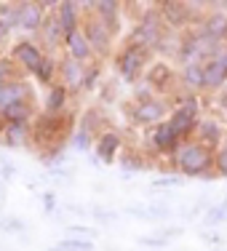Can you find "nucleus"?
<instances>
[{"label":"nucleus","instance_id":"a878e982","mask_svg":"<svg viewBox=\"0 0 227 251\" xmlns=\"http://www.w3.org/2000/svg\"><path fill=\"white\" fill-rule=\"evenodd\" d=\"M121 166H123L126 171H145V169H147L145 158H142V155H136V152H126V155H123Z\"/></svg>","mask_w":227,"mask_h":251},{"label":"nucleus","instance_id":"cd10ccee","mask_svg":"<svg viewBox=\"0 0 227 251\" xmlns=\"http://www.w3.org/2000/svg\"><path fill=\"white\" fill-rule=\"evenodd\" d=\"M136 243H139V246H150V249H166V246H169V241L160 238L158 232H155V235H139V238H136Z\"/></svg>","mask_w":227,"mask_h":251},{"label":"nucleus","instance_id":"7ed1b4c3","mask_svg":"<svg viewBox=\"0 0 227 251\" xmlns=\"http://www.w3.org/2000/svg\"><path fill=\"white\" fill-rule=\"evenodd\" d=\"M174 112L171 107V99L169 97H152V99H145V101H134L131 107V121L142 128H155V126L166 123Z\"/></svg>","mask_w":227,"mask_h":251},{"label":"nucleus","instance_id":"f8f14e48","mask_svg":"<svg viewBox=\"0 0 227 251\" xmlns=\"http://www.w3.org/2000/svg\"><path fill=\"white\" fill-rule=\"evenodd\" d=\"M64 51H67V56H73V59H77V62H83V64H94V62H97L94 49H91V43H88L83 27L77 29V32H70L67 38H64Z\"/></svg>","mask_w":227,"mask_h":251},{"label":"nucleus","instance_id":"20e7f679","mask_svg":"<svg viewBox=\"0 0 227 251\" xmlns=\"http://www.w3.org/2000/svg\"><path fill=\"white\" fill-rule=\"evenodd\" d=\"M83 32H86L88 43H91L97 62L107 59L110 53H115V35H112L110 29L104 27V22H101L99 16L94 14V11H91V14L83 16Z\"/></svg>","mask_w":227,"mask_h":251},{"label":"nucleus","instance_id":"2eb2a0df","mask_svg":"<svg viewBox=\"0 0 227 251\" xmlns=\"http://www.w3.org/2000/svg\"><path fill=\"white\" fill-rule=\"evenodd\" d=\"M198 27L211 40H217V43H227V14H225V11H219V8L206 11V16L201 19Z\"/></svg>","mask_w":227,"mask_h":251},{"label":"nucleus","instance_id":"f03ea898","mask_svg":"<svg viewBox=\"0 0 227 251\" xmlns=\"http://www.w3.org/2000/svg\"><path fill=\"white\" fill-rule=\"evenodd\" d=\"M152 53L150 49H142V46H134V43H123V49L115 53V70L118 75L123 77L126 83L136 86L152 67Z\"/></svg>","mask_w":227,"mask_h":251},{"label":"nucleus","instance_id":"9d476101","mask_svg":"<svg viewBox=\"0 0 227 251\" xmlns=\"http://www.w3.org/2000/svg\"><path fill=\"white\" fill-rule=\"evenodd\" d=\"M225 128H222V123H219V118H214V115H201V121H198V128H195V136L193 139L195 142H203V145H208V147H214L217 150L219 145L225 142Z\"/></svg>","mask_w":227,"mask_h":251},{"label":"nucleus","instance_id":"1a4fd4ad","mask_svg":"<svg viewBox=\"0 0 227 251\" xmlns=\"http://www.w3.org/2000/svg\"><path fill=\"white\" fill-rule=\"evenodd\" d=\"M53 16L59 19L64 35H70V32H77V29L83 27V16H86V11H83V5L75 3V0H59Z\"/></svg>","mask_w":227,"mask_h":251},{"label":"nucleus","instance_id":"6e6552de","mask_svg":"<svg viewBox=\"0 0 227 251\" xmlns=\"http://www.w3.org/2000/svg\"><path fill=\"white\" fill-rule=\"evenodd\" d=\"M19 11H22L19 29L27 32V35H38L40 27H43V22H46V16H49L46 8L38 3V0H19Z\"/></svg>","mask_w":227,"mask_h":251},{"label":"nucleus","instance_id":"aec40b11","mask_svg":"<svg viewBox=\"0 0 227 251\" xmlns=\"http://www.w3.org/2000/svg\"><path fill=\"white\" fill-rule=\"evenodd\" d=\"M0 139L8 147H25L27 139H32V128L29 126H5L0 128Z\"/></svg>","mask_w":227,"mask_h":251},{"label":"nucleus","instance_id":"0eeeda50","mask_svg":"<svg viewBox=\"0 0 227 251\" xmlns=\"http://www.w3.org/2000/svg\"><path fill=\"white\" fill-rule=\"evenodd\" d=\"M25 101H35V88L27 77H19V80H11L8 86L0 88V115L11 110L16 104H25Z\"/></svg>","mask_w":227,"mask_h":251},{"label":"nucleus","instance_id":"f3484780","mask_svg":"<svg viewBox=\"0 0 227 251\" xmlns=\"http://www.w3.org/2000/svg\"><path fill=\"white\" fill-rule=\"evenodd\" d=\"M29 77H32L38 86H46V88L53 86V83H59V59L53 56V53H46V59L32 70Z\"/></svg>","mask_w":227,"mask_h":251},{"label":"nucleus","instance_id":"473e14b6","mask_svg":"<svg viewBox=\"0 0 227 251\" xmlns=\"http://www.w3.org/2000/svg\"><path fill=\"white\" fill-rule=\"evenodd\" d=\"M99 80V62L88 64V77H86V88H94Z\"/></svg>","mask_w":227,"mask_h":251},{"label":"nucleus","instance_id":"ddd939ff","mask_svg":"<svg viewBox=\"0 0 227 251\" xmlns=\"http://www.w3.org/2000/svg\"><path fill=\"white\" fill-rule=\"evenodd\" d=\"M179 145H182V142H179L177 134L169 128V123H160V126H155V128H150V147L158 155H169L171 158Z\"/></svg>","mask_w":227,"mask_h":251},{"label":"nucleus","instance_id":"6ab92c4d","mask_svg":"<svg viewBox=\"0 0 227 251\" xmlns=\"http://www.w3.org/2000/svg\"><path fill=\"white\" fill-rule=\"evenodd\" d=\"M177 83L184 86L187 91H206V83H203V64H184V67H179Z\"/></svg>","mask_w":227,"mask_h":251},{"label":"nucleus","instance_id":"4c0bfd02","mask_svg":"<svg viewBox=\"0 0 227 251\" xmlns=\"http://www.w3.org/2000/svg\"><path fill=\"white\" fill-rule=\"evenodd\" d=\"M222 150L227 152V136H225V142H222Z\"/></svg>","mask_w":227,"mask_h":251},{"label":"nucleus","instance_id":"9b49d317","mask_svg":"<svg viewBox=\"0 0 227 251\" xmlns=\"http://www.w3.org/2000/svg\"><path fill=\"white\" fill-rule=\"evenodd\" d=\"M64 29H62V25H59V19L53 14H49L46 16V22H43V27H40V32L35 35V40H38L40 46L46 49V53H53L59 49V46H64Z\"/></svg>","mask_w":227,"mask_h":251},{"label":"nucleus","instance_id":"4be33fe9","mask_svg":"<svg viewBox=\"0 0 227 251\" xmlns=\"http://www.w3.org/2000/svg\"><path fill=\"white\" fill-rule=\"evenodd\" d=\"M182 32H174V29H166L163 35H160L158 46H155V53H160V56H179V51H182Z\"/></svg>","mask_w":227,"mask_h":251},{"label":"nucleus","instance_id":"c9c22d12","mask_svg":"<svg viewBox=\"0 0 227 251\" xmlns=\"http://www.w3.org/2000/svg\"><path fill=\"white\" fill-rule=\"evenodd\" d=\"M94 217H97V219H104V222H112V219H115L118 214H112V211H101V208H94Z\"/></svg>","mask_w":227,"mask_h":251},{"label":"nucleus","instance_id":"a211bd4d","mask_svg":"<svg viewBox=\"0 0 227 251\" xmlns=\"http://www.w3.org/2000/svg\"><path fill=\"white\" fill-rule=\"evenodd\" d=\"M73 94L62 86V83H53V86L46 88V99H43V112H67V101Z\"/></svg>","mask_w":227,"mask_h":251},{"label":"nucleus","instance_id":"393cba45","mask_svg":"<svg viewBox=\"0 0 227 251\" xmlns=\"http://www.w3.org/2000/svg\"><path fill=\"white\" fill-rule=\"evenodd\" d=\"M53 249L56 251H94V241H88V238H64Z\"/></svg>","mask_w":227,"mask_h":251},{"label":"nucleus","instance_id":"423d86ee","mask_svg":"<svg viewBox=\"0 0 227 251\" xmlns=\"http://www.w3.org/2000/svg\"><path fill=\"white\" fill-rule=\"evenodd\" d=\"M86 77H88V64L77 62V59L67 56V53L59 59V83H62L70 94L86 91Z\"/></svg>","mask_w":227,"mask_h":251},{"label":"nucleus","instance_id":"dca6fc26","mask_svg":"<svg viewBox=\"0 0 227 251\" xmlns=\"http://www.w3.org/2000/svg\"><path fill=\"white\" fill-rule=\"evenodd\" d=\"M121 147H123V136L118 134V131H104V134L94 142V150H97V158L101 163H115Z\"/></svg>","mask_w":227,"mask_h":251},{"label":"nucleus","instance_id":"2f4dec72","mask_svg":"<svg viewBox=\"0 0 227 251\" xmlns=\"http://www.w3.org/2000/svg\"><path fill=\"white\" fill-rule=\"evenodd\" d=\"M70 232H73V238H88V241H91L94 238V227H86V225H73L70 227Z\"/></svg>","mask_w":227,"mask_h":251},{"label":"nucleus","instance_id":"412c9836","mask_svg":"<svg viewBox=\"0 0 227 251\" xmlns=\"http://www.w3.org/2000/svg\"><path fill=\"white\" fill-rule=\"evenodd\" d=\"M126 214L155 222V219H166V217H171V208H169V206H163V203H150V206H126Z\"/></svg>","mask_w":227,"mask_h":251},{"label":"nucleus","instance_id":"c85d7f7f","mask_svg":"<svg viewBox=\"0 0 227 251\" xmlns=\"http://www.w3.org/2000/svg\"><path fill=\"white\" fill-rule=\"evenodd\" d=\"M0 232H25L22 219H0Z\"/></svg>","mask_w":227,"mask_h":251},{"label":"nucleus","instance_id":"b1692460","mask_svg":"<svg viewBox=\"0 0 227 251\" xmlns=\"http://www.w3.org/2000/svg\"><path fill=\"white\" fill-rule=\"evenodd\" d=\"M222 222H227V201L208 206V211L203 214V225H206V227H217Z\"/></svg>","mask_w":227,"mask_h":251},{"label":"nucleus","instance_id":"c756f323","mask_svg":"<svg viewBox=\"0 0 227 251\" xmlns=\"http://www.w3.org/2000/svg\"><path fill=\"white\" fill-rule=\"evenodd\" d=\"M182 179L184 176H158V179H155V182H152V187H182Z\"/></svg>","mask_w":227,"mask_h":251},{"label":"nucleus","instance_id":"5701e85b","mask_svg":"<svg viewBox=\"0 0 227 251\" xmlns=\"http://www.w3.org/2000/svg\"><path fill=\"white\" fill-rule=\"evenodd\" d=\"M19 77H25V73L19 70V64L11 56H0V88L8 86L11 80H19Z\"/></svg>","mask_w":227,"mask_h":251},{"label":"nucleus","instance_id":"e433bc0d","mask_svg":"<svg viewBox=\"0 0 227 251\" xmlns=\"http://www.w3.org/2000/svg\"><path fill=\"white\" fill-rule=\"evenodd\" d=\"M43 198H46V211H53V195H51V193H46Z\"/></svg>","mask_w":227,"mask_h":251},{"label":"nucleus","instance_id":"39448f33","mask_svg":"<svg viewBox=\"0 0 227 251\" xmlns=\"http://www.w3.org/2000/svg\"><path fill=\"white\" fill-rule=\"evenodd\" d=\"M8 56L19 64V70L25 75H32V70L38 67L40 62L46 59V49L38 43L35 38H19L14 46H11Z\"/></svg>","mask_w":227,"mask_h":251},{"label":"nucleus","instance_id":"f704fd0d","mask_svg":"<svg viewBox=\"0 0 227 251\" xmlns=\"http://www.w3.org/2000/svg\"><path fill=\"white\" fill-rule=\"evenodd\" d=\"M201 241L211 243V246H219V243H222V235H217V232H211V230H201Z\"/></svg>","mask_w":227,"mask_h":251},{"label":"nucleus","instance_id":"f257e3e1","mask_svg":"<svg viewBox=\"0 0 227 251\" xmlns=\"http://www.w3.org/2000/svg\"><path fill=\"white\" fill-rule=\"evenodd\" d=\"M171 163H174L179 176H217L214 166H217V150L203 142H182L177 147V152L171 155Z\"/></svg>","mask_w":227,"mask_h":251},{"label":"nucleus","instance_id":"72a5a7b5","mask_svg":"<svg viewBox=\"0 0 227 251\" xmlns=\"http://www.w3.org/2000/svg\"><path fill=\"white\" fill-rule=\"evenodd\" d=\"M182 232H184L182 227H160L158 235H160V238H166V241H171V238H179Z\"/></svg>","mask_w":227,"mask_h":251},{"label":"nucleus","instance_id":"4468645a","mask_svg":"<svg viewBox=\"0 0 227 251\" xmlns=\"http://www.w3.org/2000/svg\"><path fill=\"white\" fill-rule=\"evenodd\" d=\"M94 14L104 22V27L112 35H121V16H123V5L118 0H94Z\"/></svg>","mask_w":227,"mask_h":251},{"label":"nucleus","instance_id":"bb28decb","mask_svg":"<svg viewBox=\"0 0 227 251\" xmlns=\"http://www.w3.org/2000/svg\"><path fill=\"white\" fill-rule=\"evenodd\" d=\"M94 142H97V139H94L88 131H83V128H77L75 134H73V147H75V150H80V152H86Z\"/></svg>","mask_w":227,"mask_h":251},{"label":"nucleus","instance_id":"7c9ffc66","mask_svg":"<svg viewBox=\"0 0 227 251\" xmlns=\"http://www.w3.org/2000/svg\"><path fill=\"white\" fill-rule=\"evenodd\" d=\"M214 171H217V176L227 179V152L222 150V147L217 150V166H214Z\"/></svg>","mask_w":227,"mask_h":251}]
</instances>
